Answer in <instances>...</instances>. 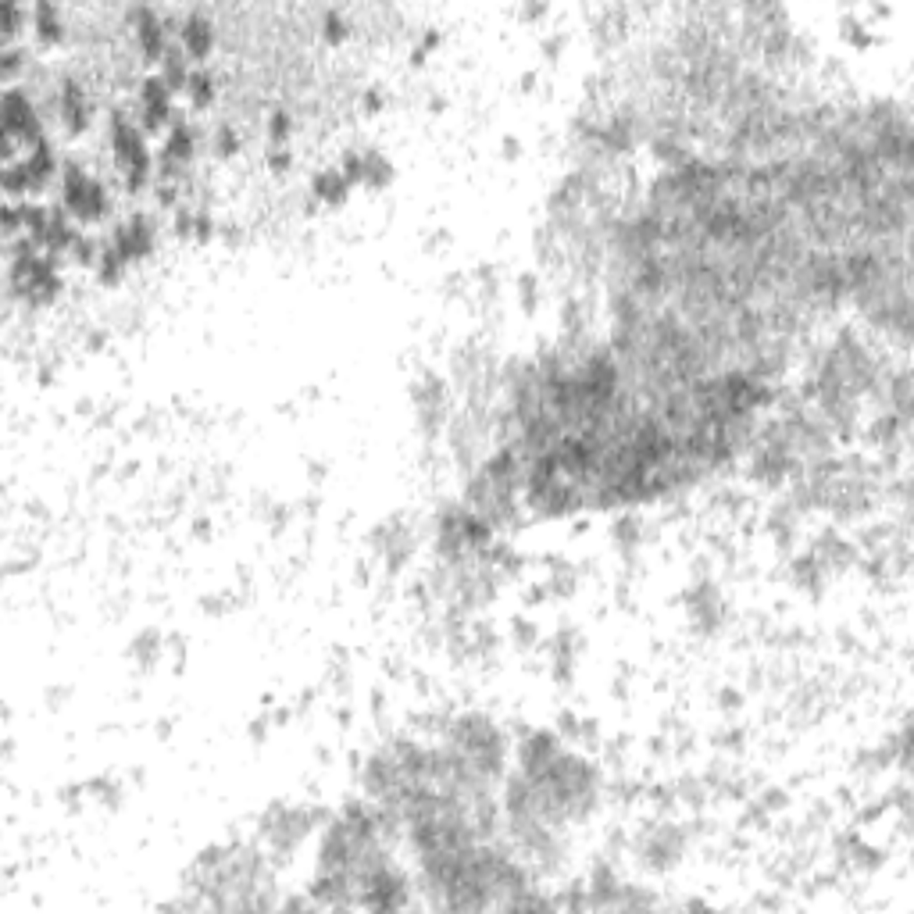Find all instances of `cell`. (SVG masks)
Listing matches in <instances>:
<instances>
[{
  "label": "cell",
  "instance_id": "9",
  "mask_svg": "<svg viewBox=\"0 0 914 914\" xmlns=\"http://www.w3.org/2000/svg\"><path fill=\"white\" fill-rule=\"evenodd\" d=\"M190 68H186V54L183 50H168L165 54V61H161V82L168 86V93H175V90H186L190 86Z\"/></svg>",
  "mask_w": 914,
  "mask_h": 914
},
{
  "label": "cell",
  "instance_id": "14",
  "mask_svg": "<svg viewBox=\"0 0 914 914\" xmlns=\"http://www.w3.org/2000/svg\"><path fill=\"white\" fill-rule=\"evenodd\" d=\"M236 150H240L236 132H233V129H218V154H222V158H233Z\"/></svg>",
  "mask_w": 914,
  "mask_h": 914
},
{
  "label": "cell",
  "instance_id": "2",
  "mask_svg": "<svg viewBox=\"0 0 914 914\" xmlns=\"http://www.w3.org/2000/svg\"><path fill=\"white\" fill-rule=\"evenodd\" d=\"M61 197H64V208H68L79 222H97V218H104V211H107V193H104V186H100L93 175H86L75 161H68V165L61 168Z\"/></svg>",
  "mask_w": 914,
  "mask_h": 914
},
{
  "label": "cell",
  "instance_id": "11",
  "mask_svg": "<svg viewBox=\"0 0 914 914\" xmlns=\"http://www.w3.org/2000/svg\"><path fill=\"white\" fill-rule=\"evenodd\" d=\"M186 90H190V97H193V107H208V104L215 100V82H211L208 72H193Z\"/></svg>",
  "mask_w": 914,
  "mask_h": 914
},
{
  "label": "cell",
  "instance_id": "7",
  "mask_svg": "<svg viewBox=\"0 0 914 914\" xmlns=\"http://www.w3.org/2000/svg\"><path fill=\"white\" fill-rule=\"evenodd\" d=\"M32 29H36V39H39V43H57V39L64 36L61 14H57L54 4H36V7H32Z\"/></svg>",
  "mask_w": 914,
  "mask_h": 914
},
{
  "label": "cell",
  "instance_id": "13",
  "mask_svg": "<svg viewBox=\"0 0 914 914\" xmlns=\"http://www.w3.org/2000/svg\"><path fill=\"white\" fill-rule=\"evenodd\" d=\"M343 36H346V21H343L336 11H329V14H325V39H329V43H339Z\"/></svg>",
  "mask_w": 914,
  "mask_h": 914
},
{
  "label": "cell",
  "instance_id": "4",
  "mask_svg": "<svg viewBox=\"0 0 914 914\" xmlns=\"http://www.w3.org/2000/svg\"><path fill=\"white\" fill-rule=\"evenodd\" d=\"M140 107H143V129H161L172 122V93L161 82V75H150L140 82Z\"/></svg>",
  "mask_w": 914,
  "mask_h": 914
},
{
  "label": "cell",
  "instance_id": "8",
  "mask_svg": "<svg viewBox=\"0 0 914 914\" xmlns=\"http://www.w3.org/2000/svg\"><path fill=\"white\" fill-rule=\"evenodd\" d=\"M193 158V132L186 122H172V132L165 140V161L172 165H186Z\"/></svg>",
  "mask_w": 914,
  "mask_h": 914
},
{
  "label": "cell",
  "instance_id": "12",
  "mask_svg": "<svg viewBox=\"0 0 914 914\" xmlns=\"http://www.w3.org/2000/svg\"><path fill=\"white\" fill-rule=\"evenodd\" d=\"M286 136H290V115H286V111H276V115H272V143L283 150V147H286Z\"/></svg>",
  "mask_w": 914,
  "mask_h": 914
},
{
  "label": "cell",
  "instance_id": "15",
  "mask_svg": "<svg viewBox=\"0 0 914 914\" xmlns=\"http://www.w3.org/2000/svg\"><path fill=\"white\" fill-rule=\"evenodd\" d=\"M272 168H290V154H286V150H276V154H272Z\"/></svg>",
  "mask_w": 914,
  "mask_h": 914
},
{
  "label": "cell",
  "instance_id": "3",
  "mask_svg": "<svg viewBox=\"0 0 914 914\" xmlns=\"http://www.w3.org/2000/svg\"><path fill=\"white\" fill-rule=\"evenodd\" d=\"M132 25H136V43H140L143 61H165V54H168V29L158 18V11L136 7L132 11Z\"/></svg>",
  "mask_w": 914,
  "mask_h": 914
},
{
  "label": "cell",
  "instance_id": "6",
  "mask_svg": "<svg viewBox=\"0 0 914 914\" xmlns=\"http://www.w3.org/2000/svg\"><path fill=\"white\" fill-rule=\"evenodd\" d=\"M179 32H183V54H186V57L204 61V57L211 54V47H215V29H211V21H208L201 11H190Z\"/></svg>",
  "mask_w": 914,
  "mask_h": 914
},
{
  "label": "cell",
  "instance_id": "1",
  "mask_svg": "<svg viewBox=\"0 0 914 914\" xmlns=\"http://www.w3.org/2000/svg\"><path fill=\"white\" fill-rule=\"evenodd\" d=\"M111 143H115V154L118 161L125 165V183H129V193H140L150 179V154L143 147V132L122 115L115 111L111 115Z\"/></svg>",
  "mask_w": 914,
  "mask_h": 914
},
{
  "label": "cell",
  "instance_id": "5",
  "mask_svg": "<svg viewBox=\"0 0 914 914\" xmlns=\"http://www.w3.org/2000/svg\"><path fill=\"white\" fill-rule=\"evenodd\" d=\"M57 111L61 122L68 125L72 136H79L90 125V100H86V86H79L75 79H64L57 90Z\"/></svg>",
  "mask_w": 914,
  "mask_h": 914
},
{
  "label": "cell",
  "instance_id": "10",
  "mask_svg": "<svg viewBox=\"0 0 914 914\" xmlns=\"http://www.w3.org/2000/svg\"><path fill=\"white\" fill-rule=\"evenodd\" d=\"M314 193H318V201H325V204H339L343 197H346V179H343V172H321L318 179H314Z\"/></svg>",
  "mask_w": 914,
  "mask_h": 914
}]
</instances>
